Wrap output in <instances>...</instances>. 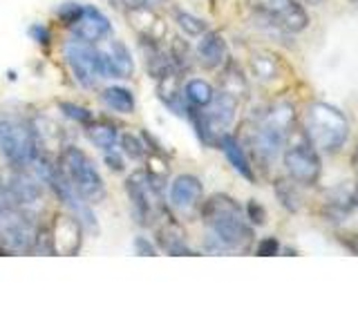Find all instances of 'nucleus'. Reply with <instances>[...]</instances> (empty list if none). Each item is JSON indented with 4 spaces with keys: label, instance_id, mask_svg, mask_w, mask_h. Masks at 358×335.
Returning <instances> with one entry per match:
<instances>
[{
    "label": "nucleus",
    "instance_id": "1",
    "mask_svg": "<svg viewBox=\"0 0 358 335\" xmlns=\"http://www.w3.org/2000/svg\"><path fill=\"white\" fill-rule=\"evenodd\" d=\"M201 219L210 234L206 251L210 253H235L246 251L253 241V226L244 215V208L229 195H213L201 201Z\"/></svg>",
    "mask_w": 358,
    "mask_h": 335
},
{
    "label": "nucleus",
    "instance_id": "2",
    "mask_svg": "<svg viewBox=\"0 0 358 335\" xmlns=\"http://www.w3.org/2000/svg\"><path fill=\"white\" fill-rule=\"evenodd\" d=\"M305 137L316 150L338 152L350 139V121L331 103H311L305 112Z\"/></svg>",
    "mask_w": 358,
    "mask_h": 335
},
{
    "label": "nucleus",
    "instance_id": "3",
    "mask_svg": "<svg viewBox=\"0 0 358 335\" xmlns=\"http://www.w3.org/2000/svg\"><path fill=\"white\" fill-rule=\"evenodd\" d=\"M61 168L65 177L70 179V184L74 186V190L81 195L90 204H96V201L103 199V179H101V172L96 170L94 161L90 156L76 148V145H67L61 152Z\"/></svg>",
    "mask_w": 358,
    "mask_h": 335
},
{
    "label": "nucleus",
    "instance_id": "4",
    "mask_svg": "<svg viewBox=\"0 0 358 335\" xmlns=\"http://www.w3.org/2000/svg\"><path fill=\"white\" fill-rule=\"evenodd\" d=\"M0 154L11 168H29L38 159V143L29 123L0 121Z\"/></svg>",
    "mask_w": 358,
    "mask_h": 335
},
{
    "label": "nucleus",
    "instance_id": "5",
    "mask_svg": "<svg viewBox=\"0 0 358 335\" xmlns=\"http://www.w3.org/2000/svg\"><path fill=\"white\" fill-rule=\"evenodd\" d=\"M253 16L264 25L298 34L309 27V14L298 0H249Z\"/></svg>",
    "mask_w": 358,
    "mask_h": 335
},
{
    "label": "nucleus",
    "instance_id": "6",
    "mask_svg": "<svg viewBox=\"0 0 358 335\" xmlns=\"http://www.w3.org/2000/svg\"><path fill=\"white\" fill-rule=\"evenodd\" d=\"M63 56L78 85L94 87L101 78H108L103 52L96 50V45L72 38L63 45Z\"/></svg>",
    "mask_w": 358,
    "mask_h": 335
},
{
    "label": "nucleus",
    "instance_id": "7",
    "mask_svg": "<svg viewBox=\"0 0 358 335\" xmlns=\"http://www.w3.org/2000/svg\"><path fill=\"white\" fill-rule=\"evenodd\" d=\"M34 219L36 217L29 215V212L16 208L0 212V246L14 253L34 251V244L38 237V226Z\"/></svg>",
    "mask_w": 358,
    "mask_h": 335
},
{
    "label": "nucleus",
    "instance_id": "8",
    "mask_svg": "<svg viewBox=\"0 0 358 335\" xmlns=\"http://www.w3.org/2000/svg\"><path fill=\"white\" fill-rule=\"evenodd\" d=\"M3 197L9 201V208H16L36 217L43 210V186L25 168H14L3 181Z\"/></svg>",
    "mask_w": 358,
    "mask_h": 335
},
{
    "label": "nucleus",
    "instance_id": "9",
    "mask_svg": "<svg viewBox=\"0 0 358 335\" xmlns=\"http://www.w3.org/2000/svg\"><path fill=\"white\" fill-rule=\"evenodd\" d=\"M285 170L287 174L294 179L296 184L302 186H313L320 179V156L318 150L307 141V137L302 134V141L291 143L289 148L282 152Z\"/></svg>",
    "mask_w": 358,
    "mask_h": 335
},
{
    "label": "nucleus",
    "instance_id": "10",
    "mask_svg": "<svg viewBox=\"0 0 358 335\" xmlns=\"http://www.w3.org/2000/svg\"><path fill=\"white\" fill-rule=\"evenodd\" d=\"M126 190L141 223H150V219L166 215V208L162 206V190L150 181L145 172L130 174Z\"/></svg>",
    "mask_w": 358,
    "mask_h": 335
},
{
    "label": "nucleus",
    "instance_id": "11",
    "mask_svg": "<svg viewBox=\"0 0 358 335\" xmlns=\"http://www.w3.org/2000/svg\"><path fill=\"white\" fill-rule=\"evenodd\" d=\"M48 237L52 255H78L83 244V223L74 215H59L48 228Z\"/></svg>",
    "mask_w": 358,
    "mask_h": 335
},
{
    "label": "nucleus",
    "instance_id": "12",
    "mask_svg": "<svg viewBox=\"0 0 358 335\" xmlns=\"http://www.w3.org/2000/svg\"><path fill=\"white\" fill-rule=\"evenodd\" d=\"M67 27L72 29V38L90 43V45L106 40L112 34V25H110L108 16L92 5H81L76 18Z\"/></svg>",
    "mask_w": 358,
    "mask_h": 335
},
{
    "label": "nucleus",
    "instance_id": "13",
    "mask_svg": "<svg viewBox=\"0 0 358 335\" xmlns=\"http://www.w3.org/2000/svg\"><path fill=\"white\" fill-rule=\"evenodd\" d=\"M171 206L182 215H193L204 199V186L195 174H177L168 190Z\"/></svg>",
    "mask_w": 358,
    "mask_h": 335
},
{
    "label": "nucleus",
    "instance_id": "14",
    "mask_svg": "<svg viewBox=\"0 0 358 335\" xmlns=\"http://www.w3.org/2000/svg\"><path fill=\"white\" fill-rule=\"evenodd\" d=\"M197 59L206 70H217L229 61V45L220 31H206L197 43Z\"/></svg>",
    "mask_w": 358,
    "mask_h": 335
},
{
    "label": "nucleus",
    "instance_id": "15",
    "mask_svg": "<svg viewBox=\"0 0 358 335\" xmlns=\"http://www.w3.org/2000/svg\"><path fill=\"white\" fill-rule=\"evenodd\" d=\"M103 63L108 78H130L134 72V61L126 43L110 40L103 50Z\"/></svg>",
    "mask_w": 358,
    "mask_h": 335
},
{
    "label": "nucleus",
    "instance_id": "16",
    "mask_svg": "<svg viewBox=\"0 0 358 335\" xmlns=\"http://www.w3.org/2000/svg\"><path fill=\"white\" fill-rule=\"evenodd\" d=\"M157 96H159L162 103L171 112H175L177 117L186 114L188 105L184 100V92H182V83H179V72L177 70L157 78Z\"/></svg>",
    "mask_w": 358,
    "mask_h": 335
},
{
    "label": "nucleus",
    "instance_id": "17",
    "mask_svg": "<svg viewBox=\"0 0 358 335\" xmlns=\"http://www.w3.org/2000/svg\"><path fill=\"white\" fill-rule=\"evenodd\" d=\"M217 145L222 148L224 156H227V161L235 168V172H240L244 179H249V181H255V172H253L249 156H246V150L242 148V143L235 139L233 134H224Z\"/></svg>",
    "mask_w": 358,
    "mask_h": 335
},
{
    "label": "nucleus",
    "instance_id": "18",
    "mask_svg": "<svg viewBox=\"0 0 358 335\" xmlns=\"http://www.w3.org/2000/svg\"><path fill=\"white\" fill-rule=\"evenodd\" d=\"M130 18L134 20L132 25L141 34V38H152V40H164L166 38V22L155 14V9H134L128 11Z\"/></svg>",
    "mask_w": 358,
    "mask_h": 335
},
{
    "label": "nucleus",
    "instance_id": "19",
    "mask_svg": "<svg viewBox=\"0 0 358 335\" xmlns=\"http://www.w3.org/2000/svg\"><path fill=\"white\" fill-rule=\"evenodd\" d=\"M99 98L103 100V105L110 107L112 112H119V114H132L137 110V100H134V94L128 87L121 85H110L103 92L99 94Z\"/></svg>",
    "mask_w": 358,
    "mask_h": 335
},
{
    "label": "nucleus",
    "instance_id": "20",
    "mask_svg": "<svg viewBox=\"0 0 358 335\" xmlns=\"http://www.w3.org/2000/svg\"><path fill=\"white\" fill-rule=\"evenodd\" d=\"M85 128V134L87 139L92 141L101 152H112V150H119V132L110 126V123H101V121H92L87 123Z\"/></svg>",
    "mask_w": 358,
    "mask_h": 335
},
{
    "label": "nucleus",
    "instance_id": "21",
    "mask_svg": "<svg viewBox=\"0 0 358 335\" xmlns=\"http://www.w3.org/2000/svg\"><path fill=\"white\" fill-rule=\"evenodd\" d=\"M249 70H251V74L257 78V81L268 83V81H275V78L280 76V72H282V67H280V61L275 59L273 54L255 52L249 59Z\"/></svg>",
    "mask_w": 358,
    "mask_h": 335
},
{
    "label": "nucleus",
    "instance_id": "22",
    "mask_svg": "<svg viewBox=\"0 0 358 335\" xmlns=\"http://www.w3.org/2000/svg\"><path fill=\"white\" fill-rule=\"evenodd\" d=\"M182 92H184L186 105L197 107V110L206 107L213 100V96H215V89H213V85L204 81V78H190V81L184 83Z\"/></svg>",
    "mask_w": 358,
    "mask_h": 335
},
{
    "label": "nucleus",
    "instance_id": "23",
    "mask_svg": "<svg viewBox=\"0 0 358 335\" xmlns=\"http://www.w3.org/2000/svg\"><path fill=\"white\" fill-rule=\"evenodd\" d=\"M222 92L231 94L233 98H244L249 92V83H246V76L235 63L227 65V70L222 74Z\"/></svg>",
    "mask_w": 358,
    "mask_h": 335
},
{
    "label": "nucleus",
    "instance_id": "24",
    "mask_svg": "<svg viewBox=\"0 0 358 335\" xmlns=\"http://www.w3.org/2000/svg\"><path fill=\"white\" fill-rule=\"evenodd\" d=\"M173 18H175V25L182 29L184 36H188V38H199L201 34L208 31V22L204 18L190 14V11L173 9Z\"/></svg>",
    "mask_w": 358,
    "mask_h": 335
},
{
    "label": "nucleus",
    "instance_id": "25",
    "mask_svg": "<svg viewBox=\"0 0 358 335\" xmlns=\"http://www.w3.org/2000/svg\"><path fill=\"white\" fill-rule=\"evenodd\" d=\"M119 150L132 161H143L145 154H148V145H145V141L141 137H137V134L121 132L119 134Z\"/></svg>",
    "mask_w": 358,
    "mask_h": 335
},
{
    "label": "nucleus",
    "instance_id": "26",
    "mask_svg": "<svg viewBox=\"0 0 358 335\" xmlns=\"http://www.w3.org/2000/svg\"><path fill=\"white\" fill-rule=\"evenodd\" d=\"M275 195L280 199V204H282L289 212H296L300 208V204H298V193H296L294 186H291L289 181H285V179L275 181Z\"/></svg>",
    "mask_w": 358,
    "mask_h": 335
},
{
    "label": "nucleus",
    "instance_id": "27",
    "mask_svg": "<svg viewBox=\"0 0 358 335\" xmlns=\"http://www.w3.org/2000/svg\"><path fill=\"white\" fill-rule=\"evenodd\" d=\"M59 107H61V112H63L67 119H72L74 123H78V126H87V123L94 121V114L87 107H83V105H76V103H59Z\"/></svg>",
    "mask_w": 358,
    "mask_h": 335
},
{
    "label": "nucleus",
    "instance_id": "28",
    "mask_svg": "<svg viewBox=\"0 0 358 335\" xmlns=\"http://www.w3.org/2000/svg\"><path fill=\"white\" fill-rule=\"evenodd\" d=\"M244 215H246V219H249L251 226H262L264 219H266V210H264V206L260 204V201L251 199L249 204H246V208H244Z\"/></svg>",
    "mask_w": 358,
    "mask_h": 335
},
{
    "label": "nucleus",
    "instance_id": "29",
    "mask_svg": "<svg viewBox=\"0 0 358 335\" xmlns=\"http://www.w3.org/2000/svg\"><path fill=\"white\" fill-rule=\"evenodd\" d=\"M119 3L126 11H134V9H155L164 5L166 0H119Z\"/></svg>",
    "mask_w": 358,
    "mask_h": 335
},
{
    "label": "nucleus",
    "instance_id": "30",
    "mask_svg": "<svg viewBox=\"0 0 358 335\" xmlns=\"http://www.w3.org/2000/svg\"><path fill=\"white\" fill-rule=\"evenodd\" d=\"M255 253H257V255H262V257L278 255V253H280V241H278L275 237H264V239H260V244H257Z\"/></svg>",
    "mask_w": 358,
    "mask_h": 335
},
{
    "label": "nucleus",
    "instance_id": "31",
    "mask_svg": "<svg viewBox=\"0 0 358 335\" xmlns=\"http://www.w3.org/2000/svg\"><path fill=\"white\" fill-rule=\"evenodd\" d=\"M29 36L36 40L38 45H50V40H52V34H50V29L45 27V25H41V22H36V25H31L29 27Z\"/></svg>",
    "mask_w": 358,
    "mask_h": 335
},
{
    "label": "nucleus",
    "instance_id": "32",
    "mask_svg": "<svg viewBox=\"0 0 358 335\" xmlns=\"http://www.w3.org/2000/svg\"><path fill=\"white\" fill-rule=\"evenodd\" d=\"M134 251H137V255L152 257V255H157V246H155L150 239H145V237H137V239H134Z\"/></svg>",
    "mask_w": 358,
    "mask_h": 335
},
{
    "label": "nucleus",
    "instance_id": "33",
    "mask_svg": "<svg viewBox=\"0 0 358 335\" xmlns=\"http://www.w3.org/2000/svg\"><path fill=\"white\" fill-rule=\"evenodd\" d=\"M103 159H106V163H108L115 172H121V170H123V159L119 156V150L106 152V154H103Z\"/></svg>",
    "mask_w": 358,
    "mask_h": 335
},
{
    "label": "nucleus",
    "instance_id": "34",
    "mask_svg": "<svg viewBox=\"0 0 358 335\" xmlns=\"http://www.w3.org/2000/svg\"><path fill=\"white\" fill-rule=\"evenodd\" d=\"M298 3H302V5H320L322 0H298Z\"/></svg>",
    "mask_w": 358,
    "mask_h": 335
},
{
    "label": "nucleus",
    "instance_id": "35",
    "mask_svg": "<svg viewBox=\"0 0 358 335\" xmlns=\"http://www.w3.org/2000/svg\"><path fill=\"white\" fill-rule=\"evenodd\" d=\"M354 170H356V177H358V148L354 152Z\"/></svg>",
    "mask_w": 358,
    "mask_h": 335
},
{
    "label": "nucleus",
    "instance_id": "36",
    "mask_svg": "<svg viewBox=\"0 0 358 335\" xmlns=\"http://www.w3.org/2000/svg\"><path fill=\"white\" fill-rule=\"evenodd\" d=\"M352 248H354V251H356V253H358V237H356V241H354V244H352Z\"/></svg>",
    "mask_w": 358,
    "mask_h": 335
},
{
    "label": "nucleus",
    "instance_id": "37",
    "mask_svg": "<svg viewBox=\"0 0 358 335\" xmlns=\"http://www.w3.org/2000/svg\"><path fill=\"white\" fill-rule=\"evenodd\" d=\"M0 212H3V206H0Z\"/></svg>",
    "mask_w": 358,
    "mask_h": 335
},
{
    "label": "nucleus",
    "instance_id": "38",
    "mask_svg": "<svg viewBox=\"0 0 358 335\" xmlns=\"http://www.w3.org/2000/svg\"><path fill=\"white\" fill-rule=\"evenodd\" d=\"M356 197H358V193H356Z\"/></svg>",
    "mask_w": 358,
    "mask_h": 335
}]
</instances>
